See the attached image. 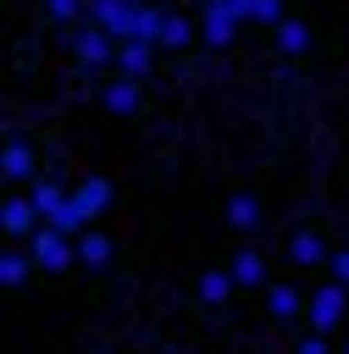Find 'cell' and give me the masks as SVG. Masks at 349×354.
I'll use <instances>...</instances> for the list:
<instances>
[{
	"label": "cell",
	"mask_w": 349,
	"mask_h": 354,
	"mask_svg": "<svg viewBox=\"0 0 349 354\" xmlns=\"http://www.w3.org/2000/svg\"><path fill=\"white\" fill-rule=\"evenodd\" d=\"M66 44H72V61H78L83 72H105V66H116V44H122V39H116L111 28H100V22L83 17Z\"/></svg>",
	"instance_id": "obj_1"
},
{
	"label": "cell",
	"mask_w": 349,
	"mask_h": 354,
	"mask_svg": "<svg viewBox=\"0 0 349 354\" xmlns=\"http://www.w3.org/2000/svg\"><path fill=\"white\" fill-rule=\"evenodd\" d=\"M305 321L316 326V332H338L343 321H349V282H338V277H327L316 293H310V304H305Z\"/></svg>",
	"instance_id": "obj_2"
},
{
	"label": "cell",
	"mask_w": 349,
	"mask_h": 354,
	"mask_svg": "<svg viewBox=\"0 0 349 354\" xmlns=\"http://www.w3.org/2000/svg\"><path fill=\"white\" fill-rule=\"evenodd\" d=\"M28 249H33L39 271H72V266H78V238H72V232H61V227H50V221H39V227H33Z\"/></svg>",
	"instance_id": "obj_3"
},
{
	"label": "cell",
	"mask_w": 349,
	"mask_h": 354,
	"mask_svg": "<svg viewBox=\"0 0 349 354\" xmlns=\"http://www.w3.org/2000/svg\"><path fill=\"white\" fill-rule=\"evenodd\" d=\"M33 171H39V155H33V144L11 127V133H6V149H0V177H6V188H28Z\"/></svg>",
	"instance_id": "obj_4"
},
{
	"label": "cell",
	"mask_w": 349,
	"mask_h": 354,
	"mask_svg": "<svg viewBox=\"0 0 349 354\" xmlns=\"http://www.w3.org/2000/svg\"><path fill=\"white\" fill-rule=\"evenodd\" d=\"M111 199H116V188H111V177H100V171H94V177H83V183L72 188V210H78V221H83V227H94V221L111 210Z\"/></svg>",
	"instance_id": "obj_5"
},
{
	"label": "cell",
	"mask_w": 349,
	"mask_h": 354,
	"mask_svg": "<svg viewBox=\"0 0 349 354\" xmlns=\"http://www.w3.org/2000/svg\"><path fill=\"white\" fill-rule=\"evenodd\" d=\"M39 221H44V216H39V205H33V194H22V188H11V194H6V210H0V227H6V238H11V243H28Z\"/></svg>",
	"instance_id": "obj_6"
},
{
	"label": "cell",
	"mask_w": 349,
	"mask_h": 354,
	"mask_svg": "<svg viewBox=\"0 0 349 354\" xmlns=\"http://www.w3.org/2000/svg\"><path fill=\"white\" fill-rule=\"evenodd\" d=\"M233 33H238L233 6H227V0H205V11H199V39H205L211 50H227V44H233Z\"/></svg>",
	"instance_id": "obj_7"
},
{
	"label": "cell",
	"mask_w": 349,
	"mask_h": 354,
	"mask_svg": "<svg viewBox=\"0 0 349 354\" xmlns=\"http://www.w3.org/2000/svg\"><path fill=\"white\" fill-rule=\"evenodd\" d=\"M155 50H161V44H150V39H122V44H116V72L144 83V77L155 72Z\"/></svg>",
	"instance_id": "obj_8"
},
{
	"label": "cell",
	"mask_w": 349,
	"mask_h": 354,
	"mask_svg": "<svg viewBox=\"0 0 349 354\" xmlns=\"http://www.w3.org/2000/svg\"><path fill=\"white\" fill-rule=\"evenodd\" d=\"M116 260V243H111V232H100V227H83L78 232V266H89V271H105Z\"/></svg>",
	"instance_id": "obj_9"
},
{
	"label": "cell",
	"mask_w": 349,
	"mask_h": 354,
	"mask_svg": "<svg viewBox=\"0 0 349 354\" xmlns=\"http://www.w3.org/2000/svg\"><path fill=\"white\" fill-rule=\"evenodd\" d=\"M39 271V260H33V249L28 243H6V254H0V282L17 293V288H28V277Z\"/></svg>",
	"instance_id": "obj_10"
},
{
	"label": "cell",
	"mask_w": 349,
	"mask_h": 354,
	"mask_svg": "<svg viewBox=\"0 0 349 354\" xmlns=\"http://www.w3.org/2000/svg\"><path fill=\"white\" fill-rule=\"evenodd\" d=\"M100 105L111 111V116H133L138 111V77H111V83H100Z\"/></svg>",
	"instance_id": "obj_11"
},
{
	"label": "cell",
	"mask_w": 349,
	"mask_h": 354,
	"mask_svg": "<svg viewBox=\"0 0 349 354\" xmlns=\"http://www.w3.org/2000/svg\"><path fill=\"white\" fill-rule=\"evenodd\" d=\"M305 304H310V299H299V288H288V282H266V310H271V321H299Z\"/></svg>",
	"instance_id": "obj_12"
},
{
	"label": "cell",
	"mask_w": 349,
	"mask_h": 354,
	"mask_svg": "<svg viewBox=\"0 0 349 354\" xmlns=\"http://www.w3.org/2000/svg\"><path fill=\"white\" fill-rule=\"evenodd\" d=\"M238 22H260V28H277L288 17V0H227Z\"/></svg>",
	"instance_id": "obj_13"
},
{
	"label": "cell",
	"mask_w": 349,
	"mask_h": 354,
	"mask_svg": "<svg viewBox=\"0 0 349 354\" xmlns=\"http://www.w3.org/2000/svg\"><path fill=\"white\" fill-rule=\"evenodd\" d=\"M271 39H277V50H283V55H305V50H310V22L283 17V22L271 28Z\"/></svg>",
	"instance_id": "obj_14"
},
{
	"label": "cell",
	"mask_w": 349,
	"mask_h": 354,
	"mask_svg": "<svg viewBox=\"0 0 349 354\" xmlns=\"http://www.w3.org/2000/svg\"><path fill=\"white\" fill-rule=\"evenodd\" d=\"M227 271H233L238 288H266V260H260V249H238Z\"/></svg>",
	"instance_id": "obj_15"
},
{
	"label": "cell",
	"mask_w": 349,
	"mask_h": 354,
	"mask_svg": "<svg viewBox=\"0 0 349 354\" xmlns=\"http://www.w3.org/2000/svg\"><path fill=\"white\" fill-rule=\"evenodd\" d=\"M227 227L233 232H255L260 227V199L255 194H233L227 199Z\"/></svg>",
	"instance_id": "obj_16"
},
{
	"label": "cell",
	"mask_w": 349,
	"mask_h": 354,
	"mask_svg": "<svg viewBox=\"0 0 349 354\" xmlns=\"http://www.w3.org/2000/svg\"><path fill=\"white\" fill-rule=\"evenodd\" d=\"M288 254H294V266L305 271V266H327V254H332V249H327L316 232H294V238H288Z\"/></svg>",
	"instance_id": "obj_17"
},
{
	"label": "cell",
	"mask_w": 349,
	"mask_h": 354,
	"mask_svg": "<svg viewBox=\"0 0 349 354\" xmlns=\"http://www.w3.org/2000/svg\"><path fill=\"white\" fill-rule=\"evenodd\" d=\"M28 194H33V205H39V216H55V210L66 205V194H72V188H61L55 177H33V183H28Z\"/></svg>",
	"instance_id": "obj_18"
},
{
	"label": "cell",
	"mask_w": 349,
	"mask_h": 354,
	"mask_svg": "<svg viewBox=\"0 0 349 354\" xmlns=\"http://www.w3.org/2000/svg\"><path fill=\"white\" fill-rule=\"evenodd\" d=\"M233 293H238L233 271H205V277H199V299H205V304H227Z\"/></svg>",
	"instance_id": "obj_19"
},
{
	"label": "cell",
	"mask_w": 349,
	"mask_h": 354,
	"mask_svg": "<svg viewBox=\"0 0 349 354\" xmlns=\"http://www.w3.org/2000/svg\"><path fill=\"white\" fill-rule=\"evenodd\" d=\"M194 22L188 17H177V11H166V28H161V50H183V44H194Z\"/></svg>",
	"instance_id": "obj_20"
},
{
	"label": "cell",
	"mask_w": 349,
	"mask_h": 354,
	"mask_svg": "<svg viewBox=\"0 0 349 354\" xmlns=\"http://www.w3.org/2000/svg\"><path fill=\"white\" fill-rule=\"evenodd\" d=\"M39 6H44V17L61 22V28H78V22L89 17V0H39Z\"/></svg>",
	"instance_id": "obj_21"
},
{
	"label": "cell",
	"mask_w": 349,
	"mask_h": 354,
	"mask_svg": "<svg viewBox=\"0 0 349 354\" xmlns=\"http://www.w3.org/2000/svg\"><path fill=\"white\" fill-rule=\"evenodd\" d=\"M299 354H332V343H327V332H316V326H310V332L299 337Z\"/></svg>",
	"instance_id": "obj_22"
},
{
	"label": "cell",
	"mask_w": 349,
	"mask_h": 354,
	"mask_svg": "<svg viewBox=\"0 0 349 354\" xmlns=\"http://www.w3.org/2000/svg\"><path fill=\"white\" fill-rule=\"evenodd\" d=\"M327 271H332L338 282H349V249H332V254H327Z\"/></svg>",
	"instance_id": "obj_23"
}]
</instances>
